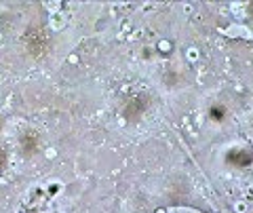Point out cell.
Returning a JSON list of instances; mask_svg holds the SVG:
<instances>
[{
    "mask_svg": "<svg viewBox=\"0 0 253 213\" xmlns=\"http://www.w3.org/2000/svg\"><path fill=\"white\" fill-rule=\"evenodd\" d=\"M211 116L217 118V121H221V118H224V108H213L211 110Z\"/></svg>",
    "mask_w": 253,
    "mask_h": 213,
    "instance_id": "obj_2",
    "label": "cell"
},
{
    "mask_svg": "<svg viewBox=\"0 0 253 213\" xmlns=\"http://www.w3.org/2000/svg\"><path fill=\"white\" fill-rule=\"evenodd\" d=\"M2 165H4V152H0V169H2Z\"/></svg>",
    "mask_w": 253,
    "mask_h": 213,
    "instance_id": "obj_4",
    "label": "cell"
},
{
    "mask_svg": "<svg viewBox=\"0 0 253 213\" xmlns=\"http://www.w3.org/2000/svg\"><path fill=\"white\" fill-rule=\"evenodd\" d=\"M21 144H23V152H32V150H36L38 148V135L34 131H26L23 133V137H21Z\"/></svg>",
    "mask_w": 253,
    "mask_h": 213,
    "instance_id": "obj_1",
    "label": "cell"
},
{
    "mask_svg": "<svg viewBox=\"0 0 253 213\" xmlns=\"http://www.w3.org/2000/svg\"><path fill=\"white\" fill-rule=\"evenodd\" d=\"M167 213H199V211H194V209H186V207H181V209H169Z\"/></svg>",
    "mask_w": 253,
    "mask_h": 213,
    "instance_id": "obj_3",
    "label": "cell"
}]
</instances>
